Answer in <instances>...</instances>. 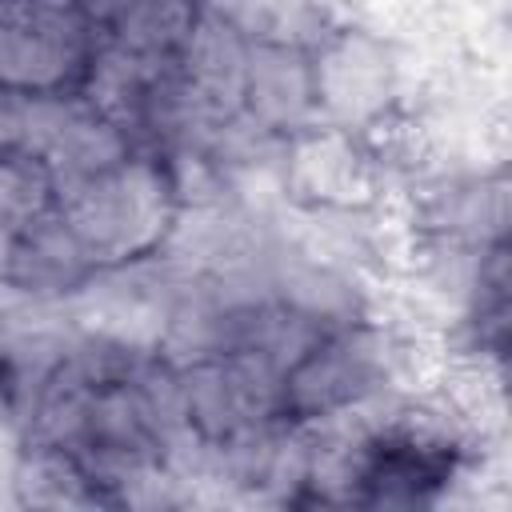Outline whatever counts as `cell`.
<instances>
[]
</instances>
